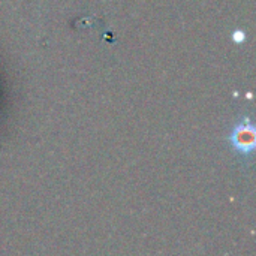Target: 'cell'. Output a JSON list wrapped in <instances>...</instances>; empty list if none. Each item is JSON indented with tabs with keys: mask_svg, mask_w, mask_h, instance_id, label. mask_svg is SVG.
Listing matches in <instances>:
<instances>
[{
	"mask_svg": "<svg viewBox=\"0 0 256 256\" xmlns=\"http://www.w3.org/2000/svg\"><path fill=\"white\" fill-rule=\"evenodd\" d=\"M231 144L243 154L252 153L255 147V128L250 122H242L237 124L230 136Z\"/></svg>",
	"mask_w": 256,
	"mask_h": 256,
	"instance_id": "6da1fadb",
	"label": "cell"
}]
</instances>
